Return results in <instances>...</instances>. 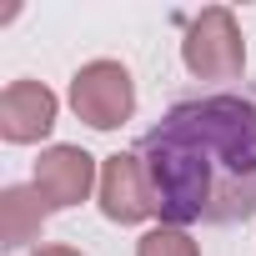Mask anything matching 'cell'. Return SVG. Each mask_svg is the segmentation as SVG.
<instances>
[{
	"label": "cell",
	"instance_id": "4",
	"mask_svg": "<svg viewBox=\"0 0 256 256\" xmlns=\"http://www.w3.org/2000/svg\"><path fill=\"white\" fill-rule=\"evenodd\" d=\"M90 181H96V166H90V156L80 146H50L36 161V196H40L46 211H60V206L86 201Z\"/></svg>",
	"mask_w": 256,
	"mask_h": 256
},
{
	"label": "cell",
	"instance_id": "8",
	"mask_svg": "<svg viewBox=\"0 0 256 256\" xmlns=\"http://www.w3.org/2000/svg\"><path fill=\"white\" fill-rule=\"evenodd\" d=\"M136 256H196V246L176 231V226H161V231H146Z\"/></svg>",
	"mask_w": 256,
	"mask_h": 256
},
{
	"label": "cell",
	"instance_id": "2",
	"mask_svg": "<svg viewBox=\"0 0 256 256\" xmlns=\"http://www.w3.org/2000/svg\"><path fill=\"white\" fill-rule=\"evenodd\" d=\"M181 56H186V70H191V76H201V80H216V86L241 80L246 46H241V30H236L231 10H221V6L201 10V16L191 20V30H186Z\"/></svg>",
	"mask_w": 256,
	"mask_h": 256
},
{
	"label": "cell",
	"instance_id": "7",
	"mask_svg": "<svg viewBox=\"0 0 256 256\" xmlns=\"http://www.w3.org/2000/svg\"><path fill=\"white\" fill-rule=\"evenodd\" d=\"M0 211H6V226H0L6 246H26V236H30V231L40 226V216H46L40 196H36V191H20V186H10L6 196H0Z\"/></svg>",
	"mask_w": 256,
	"mask_h": 256
},
{
	"label": "cell",
	"instance_id": "1",
	"mask_svg": "<svg viewBox=\"0 0 256 256\" xmlns=\"http://www.w3.org/2000/svg\"><path fill=\"white\" fill-rule=\"evenodd\" d=\"M161 221L236 226L256 216V86H201L141 136Z\"/></svg>",
	"mask_w": 256,
	"mask_h": 256
},
{
	"label": "cell",
	"instance_id": "5",
	"mask_svg": "<svg viewBox=\"0 0 256 256\" xmlns=\"http://www.w3.org/2000/svg\"><path fill=\"white\" fill-rule=\"evenodd\" d=\"M100 211L120 226H131V221H146L156 211L151 201V186H146V171H141V156H106V171H100Z\"/></svg>",
	"mask_w": 256,
	"mask_h": 256
},
{
	"label": "cell",
	"instance_id": "3",
	"mask_svg": "<svg viewBox=\"0 0 256 256\" xmlns=\"http://www.w3.org/2000/svg\"><path fill=\"white\" fill-rule=\"evenodd\" d=\"M70 106L86 126H96V131H110V126H120L126 116L136 110V90H131V76H126V66L116 60H90L76 70L70 80Z\"/></svg>",
	"mask_w": 256,
	"mask_h": 256
},
{
	"label": "cell",
	"instance_id": "9",
	"mask_svg": "<svg viewBox=\"0 0 256 256\" xmlns=\"http://www.w3.org/2000/svg\"><path fill=\"white\" fill-rule=\"evenodd\" d=\"M36 256H80V251H70V246H40Z\"/></svg>",
	"mask_w": 256,
	"mask_h": 256
},
{
	"label": "cell",
	"instance_id": "6",
	"mask_svg": "<svg viewBox=\"0 0 256 256\" xmlns=\"http://www.w3.org/2000/svg\"><path fill=\"white\" fill-rule=\"evenodd\" d=\"M56 126V96L40 80H16L0 96V136L6 141H40Z\"/></svg>",
	"mask_w": 256,
	"mask_h": 256
}]
</instances>
